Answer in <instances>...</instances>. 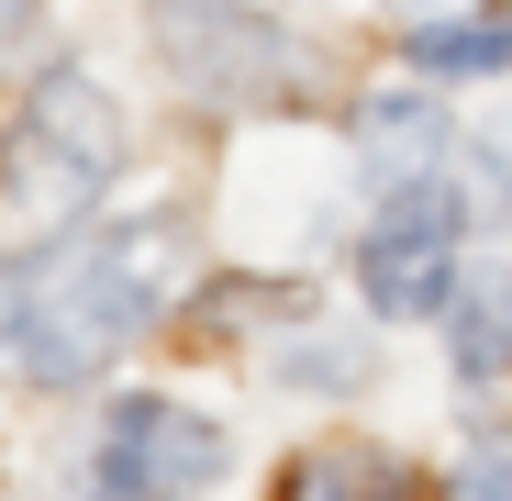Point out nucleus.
<instances>
[{
  "label": "nucleus",
  "instance_id": "obj_1",
  "mask_svg": "<svg viewBox=\"0 0 512 501\" xmlns=\"http://www.w3.org/2000/svg\"><path fill=\"white\" fill-rule=\"evenodd\" d=\"M190 234L179 223H123V234H45L23 257H0V368L34 390L101 379L134 334L156 323L167 279H179Z\"/></svg>",
  "mask_w": 512,
  "mask_h": 501
},
{
  "label": "nucleus",
  "instance_id": "obj_2",
  "mask_svg": "<svg viewBox=\"0 0 512 501\" xmlns=\"http://www.w3.org/2000/svg\"><path fill=\"white\" fill-rule=\"evenodd\" d=\"M145 34L179 67V90H201V101H290L301 90V34L245 12V0H145Z\"/></svg>",
  "mask_w": 512,
  "mask_h": 501
},
{
  "label": "nucleus",
  "instance_id": "obj_3",
  "mask_svg": "<svg viewBox=\"0 0 512 501\" xmlns=\"http://www.w3.org/2000/svg\"><path fill=\"white\" fill-rule=\"evenodd\" d=\"M357 279H368V301L390 323H435L457 301V190L435 179V167H423L412 190H390L379 234L357 245Z\"/></svg>",
  "mask_w": 512,
  "mask_h": 501
},
{
  "label": "nucleus",
  "instance_id": "obj_4",
  "mask_svg": "<svg viewBox=\"0 0 512 501\" xmlns=\"http://www.w3.org/2000/svg\"><path fill=\"white\" fill-rule=\"evenodd\" d=\"M23 145H34V190L45 201H90L123 167V112H112L101 78L56 67V78H34V101H23Z\"/></svg>",
  "mask_w": 512,
  "mask_h": 501
},
{
  "label": "nucleus",
  "instance_id": "obj_5",
  "mask_svg": "<svg viewBox=\"0 0 512 501\" xmlns=\"http://www.w3.org/2000/svg\"><path fill=\"white\" fill-rule=\"evenodd\" d=\"M223 479V435L179 401H112L101 435V490H201Z\"/></svg>",
  "mask_w": 512,
  "mask_h": 501
},
{
  "label": "nucleus",
  "instance_id": "obj_6",
  "mask_svg": "<svg viewBox=\"0 0 512 501\" xmlns=\"http://www.w3.org/2000/svg\"><path fill=\"white\" fill-rule=\"evenodd\" d=\"M357 134H368V167H390V179H412V167L446 156V112L423 101V90H379L357 112Z\"/></svg>",
  "mask_w": 512,
  "mask_h": 501
},
{
  "label": "nucleus",
  "instance_id": "obj_7",
  "mask_svg": "<svg viewBox=\"0 0 512 501\" xmlns=\"http://www.w3.org/2000/svg\"><path fill=\"white\" fill-rule=\"evenodd\" d=\"M412 78H490L512 56V12H457V23H423L412 45Z\"/></svg>",
  "mask_w": 512,
  "mask_h": 501
},
{
  "label": "nucleus",
  "instance_id": "obj_8",
  "mask_svg": "<svg viewBox=\"0 0 512 501\" xmlns=\"http://www.w3.org/2000/svg\"><path fill=\"white\" fill-rule=\"evenodd\" d=\"M446 323H457V368H468V379H501V368H512V268H479V279L446 301Z\"/></svg>",
  "mask_w": 512,
  "mask_h": 501
},
{
  "label": "nucleus",
  "instance_id": "obj_9",
  "mask_svg": "<svg viewBox=\"0 0 512 501\" xmlns=\"http://www.w3.org/2000/svg\"><path fill=\"white\" fill-rule=\"evenodd\" d=\"M290 490L301 501H323V490H412V468L379 457V446H312V457H290Z\"/></svg>",
  "mask_w": 512,
  "mask_h": 501
},
{
  "label": "nucleus",
  "instance_id": "obj_10",
  "mask_svg": "<svg viewBox=\"0 0 512 501\" xmlns=\"http://www.w3.org/2000/svg\"><path fill=\"white\" fill-rule=\"evenodd\" d=\"M290 290H268V279H223V290H201L190 312H201V334H245V312H279Z\"/></svg>",
  "mask_w": 512,
  "mask_h": 501
},
{
  "label": "nucleus",
  "instance_id": "obj_11",
  "mask_svg": "<svg viewBox=\"0 0 512 501\" xmlns=\"http://www.w3.org/2000/svg\"><path fill=\"white\" fill-rule=\"evenodd\" d=\"M290 368H301V379H368V357H357V346H301Z\"/></svg>",
  "mask_w": 512,
  "mask_h": 501
},
{
  "label": "nucleus",
  "instance_id": "obj_12",
  "mask_svg": "<svg viewBox=\"0 0 512 501\" xmlns=\"http://www.w3.org/2000/svg\"><path fill=\"white\" fill-rule=\"evenodd\" d=\"M468 490H512V446H479L468 457Z\"/></svg>",
  "mask_w": 512,
  "mask_h": 501
},
{
  "label": "nucleus",
  "instance_id": "obj_13",
  "mask_svg": "<svg viewBox=\"0 0 512 501\" xmlns=\"http://www.w3.org/2000/svg\"><path fill=\"white\" fill-rule=\"evenodd\" d=\"M34 12H45V0H0V34H23V23H34Z\"/></svg>",
  "mask_w": 512,
  "mask_h": 501
}]
</instances>
